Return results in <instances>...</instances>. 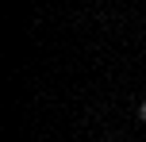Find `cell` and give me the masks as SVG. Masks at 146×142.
Segmentation results:
<instances>
[{
    "instance_id": "6da1fadb",
    "label": "cell",
    "mask_w": 146,
    "mask_h": 142,
    "mask_svg": "<svg viewBox=\"0 0 146 142\" xmlns=\"http://www.w3.org/2000/svg\"><path fill=\"white\" fill-rule=\"evenodd\" d=\"M139 119H146V100H142V104H139Z\"/></svg>"
}]
</instances>
